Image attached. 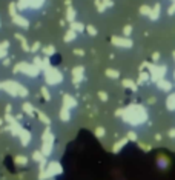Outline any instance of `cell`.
Masks as SVG:
<instances>
[{
  "label": "cell",
  "instance_id": "6da1fadb",
  "mask_svg": "<svg viewBox=\"0 0 175 180\" xmlns=\"http://www.w3.org/2000/svg\"><path fill=\"white\" fill-rule=\"evenodd\" d=\"M62 171H63L62 165L57 162V160H54V162L48 163V166H46V169H45V171H40V177H38V179H40V180L51 179V177H55V176L62 174Z\"/></svg>",
  "mask_w": 175,
  "mask_h": 180
},
{
  "label": "cell",
  "instance_id": "7a4b0ae2",
  "mask_svg": "<svg viewBox=\"0 0 175 180\" xmlns=\"http://www.w3.org/2000/svg\"><path fill=\"white\" fill-rule=\"evenodd\" d=\"M54 140H55V137H54L52 132H49V129L45 131V134H43V137H42V142H43V143H42V152H43L45 157H49V156L52 154Z\"/></svg>",
  "mask_w": 175,
  "mask_h": 180
},
{
  "label": "cell",
  "instance_id": "3957f363",
  "mask_svg": "<svg viewBox=\"0 0 175 180\" xmlns=\"http://www.w3.org/2000/svg\"><path fill=\"white\" fill-rule=\"evenodd\" d=\"M2 88L5 91H8L9 94H12V95H22V97L28 95V90L25 86H22L20 83H16V82H5L2 85Z\"/></svg>",
  "mask_w": 175,
  "mask_h": 180
},
{
  "label": "cell",
  "instance_id": "277c9868",
  "mask_svg": "<svg viewBox=\"0 0 175 180\" xmlns=\"http://www.w3.org/2000/svg\"><path fill=\"white\" fill-rule=\"evenodd\" d=\"M45 77H46V82L49 85H58L62 82V79H63V75L60 74V71L55 69V68H48L46 72H45Z\"/></svg>",
  "mask_w": 175,
  "mask_h": 180
},
{
  "label": "cell",
  "instance_id": "5b68a950",
  "mask_svg": "<svg viewBox=\"0 0 175 180\" xmlns=\"http://www.w3.org/2000/svg\"><path fill=\"white\" fill-rule=\"evenodd\" d=\"M45 0H18L17 8L22 11V9H32V8H38L43 5Z\"/></svg>",
  "mask_w": 175,
  "mask_h": 180
},
{
  "label": "cell",
  "instance_id": "8992f818",
  "mask_svg": "<svg viewBox=\"0 0 175 180\" xmlns=\"http://www.w3.org/2000/svg\"><path fill=\"white\" fill-rule=\"evenodd\" d=\"M18 68L25 72L26 75H29V77H35L38 74V69H40V68H37L34 65H29V63H20Z\"/></svg>",
  "mask_w": 175,
  "mask_h": 180
},
{
  "label": "cell",
  "instance_id": "52a82bcc",
  "mask_svg": "<svg viewBox=\"0 0 175 180\" xmlns=\"http://www.w3.org/2000/svg\"><path fill=\"white\" fill-rule=\"evenodd\" d=\"M83 74H85L83 66L74 68V69H72V80H74V83H80V82L83 80Z\"/></svg>",
  "mask_w": 175,
  "mask_h": 180
},
{
  "label": "cell",
  "instance_id": "ba28073f",
  "mask_svg": "<svg viewBox=\"0 0 175 180\" xmlns=\"http://www.w3.org/2000/svg\"><path fill=\"white\" fill-rule=\"evenodd\" d=\"M18 137H20V143H22V146H28V145L31 143V139H32L31 132L26 131V129H22V132L18 134Z\"/></svg>",
  "mask_w": 175,
  "mask_h": 180
},
{
  "label": "cell",
  "instance_id": "9c48e42d",
  "mask_svg": "<svg viewBox=\"0 0 175 180\" xmlns=\"http://www.w3.org/2000/svg\"><path fill=\"white\" fill-rule=\"evenodd\" d=\"M112 43L115 46H124V48H131L132 46V42L129 39H123V37H112Z\"/></svg>",
  "mask_w": 175,
  "mask_h": 180
},
{
  "label": "cell",
  "instance_id": "30bf717a",
  "mask_svg": "<svg viewBox=\"0 0 175 180\" xmlns=\"http://www.w3.org/2000/svg\"><path fill=\"white\" fill-rule=\"evenodd\" d=\"M63 106L68 108V109L75 108V106H77V102H75L71 95H65V97H63Z\"/></svg>",
  "mask_w": 175,
  "mask_h": 180
},
{
  "label": "cell",
  "instance_id": "8fae6325",
  "mask_svg": "<svg viewBox=\"0 0 175 180\" xmlns=\"http://www.w3.org/2000/svg\"><path fill=\"white\" fill-rule=\"evenodd\" d=\"M60 120H62V122H69L71 120V109L65 108V106L60 109Z\"/></svg>",
  "mask_w": 175,
  "mask_h": 180
},
{
  "label": "cell",
  "instance_id": "7c38bea8",
  "mask_svg": "<svg viewBox=\"0 0 175 180\" xmlns=\"http://www.w3.org/2000/svg\"><path fill=\"white\" fill-rule=\"evenodd\" d=\"M14 18V22H16V25H18V26H22V28H28L29 25H28V20L25 17H22V16H16Z\"/></svg>",
  "mask_w": 175,
  "mask_h": 180
},
{
  "label": "cell",
  "instance_id": "4fadbf2b",
  "mask_svg": "<svg viewBox=\"0 0 175 180\" xmlns=\"http://www.w3.org/2000/svg\"><path fill=\"white\" fill-rule=\"evenodd\" d=\"M71 29H74V31L78 34V33H83L85 26H83V23H80V22H72V23H71Z\"/></svg>",
  "mask_w": 175,
  "mask_h": 180
},
{
  "label": "cell",
  "instance_id": "5bb4252c",
  "mask_svg": "<svg viewBox=\"0 0 175 180\" xmlns=\"http://www.w3.org/2000/svg\"><path fill=\"white\" fill-rule=\"evenodd\" d=\"M75 39H77V33H75L74 29H69V31L66 33V36H65V42H66V43H69V42L75 40Z\"/></svg>",
  "mask_w": 175,
  "mask_h": 180
},
{
  "label": "cell",
  "instance_id": "9a60e30c",
  "mask_svg": "<svg viewBox=\"0 0 175 180\" xmlns=\"http://www.w3.org/2000/svg\"><path fill=\"white\" fill-rule=\"evenodd\" d=\"M23 111L26 112V114H29V116H34V109H32V105L31 103H23Z\"/></svg>",
  "mask_w": 175,
  "mask_h": 180
},
{
  "label": "cell",
  "instance_id": "2e32d148",
  "mask_svg": "<svg viewBox=\"0 0 175 180\" xmlns=\"http://www.w3.org/2000/svg\"><path fill=\"white\" fill-rule=\"evenodd\" d=\"M66 18L69 20L71 23L74 22V18H75V9H74V8H68V13H66Z\"/></svg>",
  "mask_w": 175,
  "mask_h": 180
},
{
  "label": "cell",
  "instance_id": "e0dca14e",
  "mask_svg": "<svg viewBox=\"0 0 175 180\" xmlns=\"http://www.w3.org/2000/svg\"><path fill=\"white\" fill-rule=\"evenodd\" d=\"M94 132H95V136H97L98 139H103V137H105V134H106L105 128H102V126H100V128H95V131H94Z\"/></svg>",
  "mask_w": 175,
  "mask_h": 180
},
{
  "label": "cell",
  "instance_id": "ac0fdd59",
  "mask_svg": "<svg viewBox=\"0 0 175 180\" xmlns=\"http://www.w3.org/2000/svg\"><path fill=\"white\" fill-rule=\"evenodd\" d=\"M106 75L111 77V79H117V77H120V72L115 71V69H108V71H106Z\"/></svg>",
  "mask_w": 175,
  "mask_h": 180
},
{
  "label": "cell",
  "instance_id": "d6986e66",
  "mask_svg": "<svg viewBox=\"0 0 175 180\" xmlns=\"http://www.w3.org/2000/svg\"><path fill=\"white\" fill-rule=\"evenodd\" d=\"M86 33H88V34H89L91 37H95V36H97V29H95L92 25H88V26H86Z\"/></svg>",
  "mask_w": 175,
  "mask_h": 180
},
{
  "label": "cell",
  "instance_id": "ffe728a7",
  "mask_svg": "<svg viewBox=\"0 0 175 180\" xmlns=\"http://www.w3.org/2000/svg\"><path fill=\"white\" fill-rule=\"evenodd\" d=\"M54 53H55V49H54V46H51V45L43 48V54H45V55H52Z\"/></svg>",
  "mask_w": 175,
  "mask_h": 180
},
{
  "label": "cell",
  "instance_id": "44dd1931",
  "mask_svg": "<svg viewBox=\"0 0 175 180\" xmlns=\"http://www.w3.org/2000/svg\"><path fill=\"white\" fill-rule=\"evenodd\" d=\"M16 163H17V165H26V163H28V159H26L25 156H17V157H16Z\"/></svg>",
  "mask_w": 175,
  "mask_h": 180
},
{
  "label": "cell",
  "instance_id": "7402d4cb",
  "mask_svg": "<svg viewBox=\"0 0 175 180\" xmlns=\"http://www.w3.org/2000/svg\"><path fill=\"white\" fill-rule=\"evenodd\" d=\"M38 117H40V120H42L43 123H46V125H49V123H51V119H49L48 116H45L43 112H38Z\"/></svg>",
  "mask_w": 175,
  "mask_h": 180
},
{
  "label": "cell",
  "instance_id": "603a6c76",
  "mask_svg": "<svg viewBox=\"0 0 175 180\" xmlns=\"http://www.w3.org/2000/svg\"><path fill=\"white\" fill-rule=\"evenodd\" d=\"M126 142H128L126 139H123L122 142H117V143H115V146H114V152H118V149H122L123 145L126 143Z\"/></svg>",
  "mask_w": 175,
  "mask_h": 180
},
{
  "label": "cell",
  "instance_id": "cb8c5ba5",
  "mask_svg": "<svg viewBox=\"0 0 175 180\" xmlns=\"http://www.w3.org/2000/svg\"><path fill=\"white\" fill-rule=\"evenodd\" d=\"M9 13H11L12 17L17 16V13H16V3H11V5H9Z\"/></svg>",
  "mask_w": 175,
  "mask_h": 180
},
{
  "label": "cell",
  "instance_id": "d4e9b609",
  "mask_svg": "<svg viewBox=\"0 0 175 180\" xmlns=\"http://www.w3.org/2000/svg\"><path fill=\"white\" fill-rule=\"evenodd\" d=\"M42 92H43V95H45L46 100H51V94H49V91L46 90V88H42Z\"/></svg>",
  "mask_w": 175,
  "mask_h": 180
},
{
  "label": "cell",
  "instance_id": "484cf974",
  "mask_svg": "<svg viewBox=\"0 0 175 180\" xmlns=\"http://www.w3.org/2000/svg\"><path fill=\"white\" fill-rule=\"evenodd\" d=\"M124 86H126V88H135L134 83H132L131 80H124Z\"/></svg>",
  "mask_w": 175,
  "mask_h": 180
},
{
  "label": "cell",
  "instance_id": "4316f807",
  "mask_svg": "<svg viewBox=\"0 0 175 180\" xmlns=\"http://www.w3.org/2000/svg\"><path fill=\"white\" fill-rule=\"evenodd\" d=\"M38 49H40V43H34V45L31 46V51H32V53L38 51Z\"/></svg>",
  "mask_w": 175,
  "mask_h": 180
},
{
  "label": "cell",
  "instance_id": "83f0119b",
  "mask_svg": "<svg viewBox=\"0 0 175 180\" xmlns=\"http://www.w3.org/2000/svg\"><path fill=\"white\" fill-rule=\"evenodd\" d=\"M98 97H100L103 102H106V100H108V94H106V92H98Z\"/></svg>",
  "mask_w": 175,
  "mask_h": 180
},
{
  "label": "cell",
  "instance_id": "f1b7e54d",
  "mask_svg": "<svg viewBox=\"0 0 175 180\" xmlns=\"http://www.w3.org/2000/svg\"><path fill=\"white\" fill-rule=\"evenodd\" d=\"M128 139H129V140H137V136H135V132H129V134H128Z\"/></svg>",
  "mask_w": 175,
  "mask_h": 180
},
{
  "label": "cell",
  "instance_id": "f546056e",
  "mask_svg": "<svg viewBox=\"0 0 175 180\" xmlns=\"http://www.w3.org/2000/svg\"><path fill=\"white\" fill-rule=\"evenodd\" d=\"M131 31H132V28H131V26H126V28H124V36H129Z\"/></svg>",
  "mask_w": 175,
  "mask_h": 180
},
{
  "label": "cell",
  "instance_id": "4dcf8cb0",
  "mask_svg": "<svg viewBox=\"0 0 175 180\" xmlns=\"http://www.w3.org/2000/svg\"><path fill=\"white\" fill-rule=\"evenodd\" d=\"M9 63H11V60H9V59H5V62H3V65H5V66H8Z\"/></svg>",
  "mask_w": 175,
  "mask_h": 180
},
{
  "label": "cell",
  "instance_id": "1f68e13d",
  "mask_svg": "<svg viewBox=\"0 0 175 180\" xmlns=\"http://www.w3.org/2000/svg\"><path fill=\"white\" fill-rule=\"evenodd\" d=\"M0 86H2V85H0Z\"/></svg>",
  "mask_w": 175,
  "mask_h": 180
}]
</instances>
